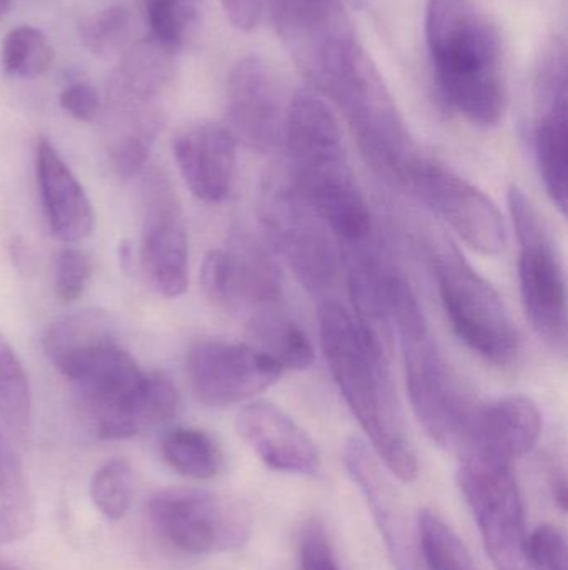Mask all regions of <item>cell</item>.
Listing matches in <instances>:
<instances>
[{
	"mask_svg": "<svg viewBox=\"0 0 568 570\" xmlns=\"http://www.w3.org/2000/svg\"><path fill=\"white\" fill-rule=\"evenodd\" d=\"M43 348L53 367L79 392L96 434L123 441L172 421L180 409L176 384L147 372L120 345L109 315L83 311L50 325Z\"/></svg>",
	"mask_w": 568,
	"mask_h": 570,
	"instance_id": "cell-1",
	"label": "cell"
},
{
	"mask_svg": "<svg viewBox=\"0 0 568 570\" xmlns=\"http://www.w3.org/2000/svg\"><path fill=\"white\" fill-rule=\"evenodd\" d=\"M426 42L444 106L472 126H499L509 107L506 53L479 3L427 0Z\"/></svg>",
	"mask_w": 568,
	"mask_h": 570,
	"instance_id": "cell-2",
	"label": "cell"
},
{
	"mask_svg": "<svg viewBox=\"0 0 568 570\" xmlns=\"http://www.w3.org/2000/svg\"><path fill=\"white\" fill-rule=\"evenodd\" d=\"M320 345L333 382L383 468L402 482L416 481L419 461L397 401L390 358L370 347L352 315L326 301L319 307Z\"/></svg>",
	"mask_w": 568,
	"mask_h": 570,
	"instance_id": "cell-3",
	"label": "cell"
},
{
	"mask_svg": "<svg viewBox=\"0 0 568 570\" xmlns=\"http://www.w3.org/2000/svg\"><path fill=\"white\" fill-rule=\"evenodd\" d=\"M283 144L292 183L326 220L340 246L370 239L372 214L357 184L339 120L322 94L297 90L287 106Z\"/></svg>",
	"mask_w": 568,
	"mask_h": 570,
	"instance_id": "cell-4",
	"label": "cell"
},
{
	"mask_svg": "<svg viewBox=\"0 0 568 570\" xmlns=\"http://www.w3.org/2000/svg\"><path fill=\"white\" fill-rule=\"evenodd\" d=\"M306 70L343 114L370 167L399 184L416 150L382 73L352 29L320 47Z\"/></svg>",
	"mask_w": 568,
	"mask_h": 570,
	"instance_id": "cell-5",
	"label": "cell"
},
{
	"mask_svg": "<svg viewBox=\"0 0 568 570\" xmlns=\"http://www.w3.org/2000/svg\"><path fill=\"white\" fill-rule=\"evenodd\" d=\"M387 294L413 412L434 442L456 451L477 404L440 351L409 281L393 264L387 273Z\"/></svg>",
	"mask_w": 568,
	"mask_h": 570,
	"instance_id": "cell-6",
	"label": "cell"
},
{
	"mask_svg": "<svg viewBox=\"0 0 568 570\" xmlns=\"http://www.w3.org/2000/svg\"><path fill=\"white\" fill-rule=\"evenodd\" d=\"M434 277L457 337L484 361L509 367L519 357V332L506 302L450 240L432 244Z\"/></svg>",
	"mask_w": 568,
	"mask_h": 570,
	"instance_id": "cell-7",
	"label": "cell"
},
{
	"mask_svg": "<svg viewBox=\"0 0 568 570\" xmlns=\"http://www.w3.org/2000/svg\"><path fill=\"white\" fill-rule=\"evenodd\" d=\"M457 482L497 570H530L526 559V509L512 459L480 448L457 451Z\"/></svg>",
	"mask_w": 568,
	"mask_h": 570,
	"instance_id": "cell-8",
	"label": "cell"
},
{
	"mask_svg": "<svg viewBox=\"0 0 568 570\" xmlns=\"http://www.w3.org/2000/svg\"><path fill=\"white\" fill-rule=\"evenodd\" d=\"M260 226L270 246L310 294L336 285L342 256L332 230L300 194L292 180H266L259 193Z\"/></svg>",
	"mask_w": 568,
	"mask_h": 570,
	"instance_id": "cell-9",
	"label": "cell"
},
{
	"mask_svg": "<svg viewBox=\"0 0 568 570\" xmlns=\"http://www.w3.org/2000/svg\"><path fill=\"white\" fill-rule=\"evenodd\" d=\"M507 203L519 244L524 311L536 334L550 348L566 354L567 283L559 250L546 220L519 186H510Z\"/></svg>",
	"mask_w": 568,
	"mask_h": 570,
	"instance_id": "cell-10",
	"label": "cell"
},
{
	"mask_svg": "<svg viewBox=\"0 0 568 570\" xmlns=\"http://www.w3.org/2000/svg\"><path fill=\"white\" fill-rule=\"evenodd\" d=\"M150 524L190 556L226 554L247 544L252 514L240 499L199 489H166L147 504Z\"/></svg>",
	"mask_w": 568,
	"mask_h": 570,
	"instance_id": "cell-11",
	"label": "cell"
},
{
	"mask_svg": "<svg viewBox=\"0 0 568 570\" xmlns=\"http://www.w3.org/2000/svg\"><path fill=\"white\" fill-rule=\"evenodd\" d=\"M439 216L467 246L486 256L504 253L509 230L490 197L449 167L413 154L400 183Z\"/></svg>",
	"mask_w": 568,
	"mask_h": 570,
	"instance_id": "cell-12",
	"label": "cell"
},
{
	"mask_svg": "<svg viewBox=\"0 0 568 570\" xmlns=\"http://www.w3.org/2000/svg\"><path fill=\"white\" fill-rule=\"evenodd\" d=\"M534 156L547 196L566 214L568 180L567 47L552 36L539 53L534 82Z\"/></svg>",
	"mask_w": 568,
	"mask_h": 570,
	"instance_id": "cell-13",
	"label": "cell"
},
{
	"mask_svg": "<svg viewBox=\"0 0 568 570\" xmlns=\"http://www.w3.org/2000/svg\"><path fill=\"white\" fill-rule=\"evenodd\" d=\"M200 284L210 304L249 321L282 304V276L270 254L249 237H236L207 254Z\"/></svg>",
	"mask_w": 568,
	"mask_h": 570,
	"instance_id": "cell-14",
	"label": "cell"
},
{
	"mask_svg": "<svg viewBox=\"0 0 568 570\" xmlns=\"http://www.w3.org/2000/svg\"><path fill=\"white\" fill-rule=\"evenodd\" d=\"M283 368L252 344L203 338L187 352V374L197 401L229 407L272 387Z\"/></svg>",
	"mask_w": 568,
	"mask_h": 570,
	"instance_id": "cell-15",
	"label": "cell"
},
{
	"mask_svg": "<svg viewBox=\"0 0 568 570\" xmlns=\"http://www.w3.org/2000/svg\"><path fill=\"white\" fill-rule=\"evenodd\" d=\"M142 209L143 274L163 297H180L189 287V237L179 194L159 170L143 180Z\"/></svg>",
	"mask_w": 568,
	"mask_h": 570,
	"instance_id": "cell-16",
	"label": "cell"
},
{
	"mask_svg": "<svg viewBox=\"0 0 568 570\" xmlns=\"http://www.w3.org/2000/svg\"><path fill=\"white\" fill-rule=\"evenodd\" d=\"M287 109L272 67L259 56L240 59L227 79V130L256 153L283 142Z\"/></svg>",
	"mask_w": 568,
	"mask_h": 570,
	"instance_id": "cell-17",
	"label": "cell"
},
{
	"mask_svg": "<svg viewBox=\"0 0 568 570\" xmlns=\"http://www.w3.org/2000/svg\"><path fill=\"white\" fill-rule=\"evenodd\" d=\"M343 462L372 514L393 568L416 570L419 558L417 529L407 515L402 499L380 468L382 462L359 438H350L343 445Z\"/></svg>",
	"mask_w": 568,
	"mask_h": 570,
	"instance_id": "cell-18",
	"label": "cell"
},
{
	"mask_svg": "<svg viewBox=\"0 0 568 570\" xmlns=\"http://www.w3.org/2000/svg\"><path fill=\"white\" fill-rule=\"evenodd\" d=\"M237 432L260 462L292 475H316L320 469L319 449L309 434L269 402H252L237 415Z\"/></svg>",
	"mask_w": 568,
	"mask_h": 570,
	"instance_id": "cell-19",
	"label": "cell"
},
{
	"mask_svg": "<svg viewBox=\"0 0 568 570\" xmlns=\"http://www.w3.org/2000/svg\"><path fill=\"white\" fill-rule=\"evenodd\" d=\"M173 157L197 199L207 204L229 199L236 184L237 142L227 127L212 122L183 127L173 139Z\"/></svg>",
	"mask_w": 568,
	"mask_h": 570,
	"instance_id": "cell-20",
	"label": "cell"
},
{
	"mask_svg": "<svg viewBox=\"0 0 568 570\" xmlns=\"http://www.w3.org/2000/svg\"><path fill=\"white\" fill-rule=\"evenodd\" d=\"M36 173L53 236L66 244L86 239L93 229L92 204L76 174L47 139L37 144Z\"/></svg>",
	"mask_w": 568,
	"mask_h": 570,
	"instance_id": "cell-21",
	"label": "cell"
},
{
	"mask_svg": "<svg viewBox=\"0 0 568 570\" xmlns=\"http://www.w3.org/2000/svg\"><path fill=\"white\" fill-rule=\"evenodd\" d=\"M542 434V414L532 399L506 395L486 405H477L462 441L457 445H480L517 461L529 454Z\"/></svg>",
	"mask_w": 568,
	"mask_h": 570,
	"instance_id": "cell-22",
	"label": "cell"
},
{
	"mask_svg": "<svg viewBox=\"0 0 568 570\" xmlns=\"http://www.w3.org/2000/svg\"><path fill=\"white\" fill-rule=\"evenodd\" d=\"M162 127L157 104L107 96V142L113 169L129 180L143 173Z\"/></svg>",
	"mask_w": 568,
	"mask_h": 570,
	"instance_id": "cell-23",
	"label": "cell"
},
{
	"mask_svg": "<svg viewBox=\"0 0 568 570\" xmlns=\"http://www.w3.org/2000/svg\"><path fill=\"white\" fill-rule=\"evenodd\" d=\"M280 37L303 67L323 43L349 30L340 0H266Z\"/></svg>",
	"mask_w": 568,
	"mask_h": 570,
	"instance_id": "cell-24",
	"label": "cell"
},
{
	"mask_svg": "<svg viewBox=\"0 0 568 570\" xmlns=\"http://www.w3.org/2000/svg\"><path fill=\"white\" fill-rule=\"evenodd\" d=\"M176 53L146 40L129 46L110 80L109 96L133 102L157 104L176 76Z\"/></svg>",
	"mask_w": 568,
	"mask_h": 570,
	"instance_id": "cell-25",
	"label": "cell"
},
{
	"mask_svg": "<svg viewBox=\"0 0 568 570\" xmlns=\"http://www.w3.org/2000/svg\"><path fill=\"white\" fill-rule=\"evenodd\" d=\"M256 347L272 357L283 371H306L316 361L309 334L286 314L282 305L260 312L247 321Z\"/></svg>",
	"mask_w": 568,
	"mask_h": 570,
	"instance_id": "cell-26",
	"label": "cell"
},
{
	"mask_svg": "<svg viewBox=\"0 0 568 570\" xmlns=\"http://www.w3.org/2000/svg\"><path fill=\"white\" fill-rule=\"evenodd\" d=\"M36 524L29 479L0 425V544L23 541Z\"/></svg>",
	"mask_w": 568,
	"mask_h": 570,
	"instance_id": "cell-27",
	"label": "cell"
},
{
	"mask_svg": "<svg viewBox=\"0 0 568 570\" xmlns=\"http://www.w3.org/2000/svg\"><path fill=\"white\" fill-rule=\"evenodd\" d=\"M162 455L173 471L197 481L219 475L223 462L212 435L193 428L172 429L163 438Z\"/></svg>",
	"mask_w": 568,
	"mask_h": 570,
	"instance_id": "cell-28",
	"label": "cell"
},
{
	"mask_svg": "<svg viewBox=\"0 0 568 570\" xmlns=\"http://www.w3.org/2000/svg\"><path fill=\"white\" fill-rule=\"evenodd\" d=\"M417 551L427 570H474L466 546L452 528L432 509L417 519Z\"/></svg>",
	"mask_w": 568,
	"mask_h": 570,
	"instance_id": "cell-29",
	"label": "cell"
},
{
	"mask_svg": "<svg viewBox=\"0 0 568 570\" xmlns=\"http://www.w3.org/2000/svg\"><path fill=\"white\" fill-rule=\"evenodd\" d=\"M30 401L29 377L12 345L0 332V425L23 435L29 431Z\"/></svg>",
	"mask_w": 568,
	"mask_h": 570,
	"instance_id": "cell-30",
	"label": "cell"
},
{
	"mask_svg": "<svg viewBox=\"0 0 568 570\" xmlns=\"http://www.w3.org/2000/svg\"><path fill=\"white\" fill-rule=\"evenodd\" d=\"M53 49L42 30L20 26L7 33L2 43V66L17 79H37L52 67Z\"/></svg>",
	"mask_w": 568,
	"mask_h": 570,
	"instance_id": "cell-31",
	"label": "cell"
},
{
	"mask_svg": "<svg viewBox=\"0 0 568 570\" xmlns=\"http://www.w3.org/2000/svg\"><path fill=\"white\" fill-rule=\"evenodd\" d=\"M90 499L97 511L109 519L120 521L132 508L136 495V472L126 459H112L93 472L90 479Z\"/></svg>",
	"mask_w": 568,
	"mask_h": 570,
	"instance_id": "cell-32",
	"label": "cell"
},
{
	"mask_svg": "<svg viewBox=\"0 0 568 570\" xmlns=\"http://www.w3.org/2000/svg\"><path fill=\"white\" fill-rule=\"evenodd\" d=\"M132 36V13L123 6H110L92 13L80 26V39L92 56L109 60L122 57Z\"/></svg>",
	"mask_w": 568,
	"mask_h": 570,
	"instance_id": "cell-33",
	"label": "cell"
},
{
	"mask_svg": "<svg viewBox=\"0 0 568 570\" xmlns=\"http://www.w3.org/2000/svg\"><path fill=\"white\" fill-rule=\"evenodd\" d=\"M199 3L200 0H143L149 39L177 53L196 23Z\"/></svg>",
	"mask_w": 568,
	"mask_h": 570,
	"instance_id": "cell-34",
	"label": "cell"
},
{
	"mask_svg": "<svg viewBox=\"0 0 568 570\" xmlns=\"http://www.w3.org/2000/svg\"><path fill=\"white\" fill-rule=\"evenodd\" d=\"M90 276H92V264L82 250L66 247L57 254L53 287L60 301H77L86 292Z\"/></svg>",
	"mask_w": 568,
	"mask_h": 570,
	"instance_id": "cell-35",
	"label": "cell"
},
{
	"mask_svg": "<svg viewBox=\"0 0 568 570\" xmlns=\"http://www.w3.org/2000/svg\"><path fill=\"white\" fill-rule=\"evenodd\" d=\"M526 559L530 570H567L566 535L554 525H540L527 535Z\"/></svg>",
	"mask_w": 568,
	"mask_h": 570,
	"instance_id": "cell-36",
	"label": "cell"
},
{
	"mask_svg": "<svg viewBox=\"0 0 568 570\" xmlns=\"http://www.w3.org/2000/svg\"><path fill=\"white\" fill-rule=\"evenodd\" d=\"M299 570H340L322 522H307L300 532Z\"/></svg>",
	"mask_w": 568,
	"mask_h": 570,
	"instance_id": "cell-37",
	"label": "cell"
},
{
	"mask_svg": "<svg viewBox=\"0 0 568 570\" xmlns=\"http://www.w3.org/2000/svg\"><path fill=\"white\" fill-rule=\"evenodd\" d=\"M60 107L80 122H93L102 114L103 100L89 82H73L60 92Z\"/></svg>",
	"mask_w": 568,
	"mask_h": 570,
	"instance_id": "cell-38",
	"label": "cell"
},
{
	"mask_svg": "<svg viewBox=\"0 0 568 570\" xmlns=\"http://www.w3.org/2000/svg\"><path fill=\"white\" fill-rule=\"evenodd\" d=\"M552 492L554 499H556L557 505L566 511L567 509V482L566 475L556 474L552 478Z\"/></svg>",
	"mask_w": 568,
	"mask_h": 570,
	"instance_id": "cell-39",
	"label": "cell"
},
{
	"mask_svg": "<svg viewBox=\"0 0 568 570\" xmlns=\"http://www.w3.org/2000/svg\"><path fill=\"white\" fill-rule=\"evenodd\" d=\"M10 0H0V19L6 16L7 10H9Z\"/></svg>",
	"mask_w": 568,
	"mask_h": 570,
	"instance_id": "cell-40",
	"label": "cell"
},
{
	"mask_svg": "<svg viewBox=\"0 0 568 570\" xmlns=\"http://www.w3.org/2000/svg\"><path fill=\"white\" fill-rule=\"evenodd\" d=\"M0 570H20V569L13 568V566L6 564V562H0Z\"/></svg>",
	"mask_w": 568,
	"mask_h": 570,
	"instance_id": "cell-41",
	"label": "cell"
}]
</instances>
